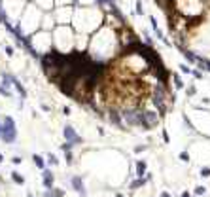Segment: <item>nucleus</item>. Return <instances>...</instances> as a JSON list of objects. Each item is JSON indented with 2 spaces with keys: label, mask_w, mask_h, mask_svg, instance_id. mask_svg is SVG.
Masks as SVG:
<instances>
[{
  "label": "nucleus",
  "mask_w": 210,
  "mask_h": 197,
  "mask_svg": "<svg viewBox=\"0 0 210 197\" xmlns=\"http://www.w3.org/2000/svg\"><path fill=\"white\" fill-rule=\"evenodd\" d=\"M174 8L178 13L185 15V17H195V15L199 17L204 11V6L201 0H174Z\"/></svg>",
  "instance_id": "obj_1"
},
{
  "label": "nucleus",
  "mask_w": 210,
  "mask_h": 197,
  "mask_svg": "<svg viewBox=\"0 0 210 197\" xmlns=\"http://www.w3.org/2000/svg\"><path fill=\"white\" fill-rule=\"evenodd\" d=\"M119 114H121V118L127 121L129 127H142V108H136V106L121 108Z\"/></svg>",
  "instance_id": "obj_2"
},
{
  "label": "nucleus",
  "mask_w": 210,
  "mask_h": 197,
  "mask_svg": "<svg viewBox=\"0 0 210 197\" xmlns=\"http://www.w3.org/2000/svg\"><path fill=\"white\" fill-rule=\"evenodd\" d=\"M161 121V116L153 110H142V129L152 131L153 127H157Z\"/></svg>",
  "instance_id": "obj_3"
},
{
  "label": "nucleus",
  "mask_w": 210,
  "mask_h": 197,
  "mask_svg": "<svg viewBox=\"0 0 210 197\" xmlns=\"http://www.w3.org/2000/svg\"><path fill=\"white\" fill-rule=\"evenodd\" d=\"M150 178H152V176H150V174H146L144 178H138V180H135V182H131V190H136V188L144 186V184H146V182H148Z\"/></svg>",
  "instance_id": "obj_4"
},
{
  "label": "nucleus",
  "mask_w": 210,
  "mask_h": 197,
  "mask_svg": "<svg viewBox=\"0 0 210 197\" xmlns=\"http://www.w3.org/2000/svg\"><path fill=\"white\" fill-rule=\"evenodd\" d=\"M136 176H144L146 174V161H142V159H140V161H136Z\"/></svg>",
  "instance_id": "obj_5"
},
{
  "label": "nucleus",
  "mask_w": 210,
  "mask_h": 197,
  "mask_svg": "<svg viewBox=\"0 0 210 197\" xmlns=\"http://www.w3.org/2000/svg\"><path fill=\"white\" fill-rule=\"evenodd\" d=\"M174 87L176 89H184V80L180 76H174Z\"/></svg>",
  "instance_id": "obj_6"
},
{
  "label": "nucleus",
  "mask_w": 210,
  "mask_h": 197,
  "mask_svg": "<svg viewBox=\"0 0 210 197\" xmlns=\"http://www.w3.org/2000/svg\"><path fill=\"white\" fill-rule=\"evenodd\" d=\"M64 135H66V136H68V138H76V140H80V138H78V136H76V135H74V131H72V127H66V131H64Z\"/></svg>",
  "instance_id": "obj_7"
},
{
  "label": "nucleus",
  "mask_w": 210,
  "mask_h": 197,
  "mask_svg": "<svg viewBox=\"0 0 210 197\" xmlns=\"http://www.w3.org/2000/svg\"><path fill=\"white\" fill-rule=\"evenodd\" d=\"M72 184L78 188V191H83V186H82V180H80V178H74V180H72Z\"/></svg>",
  "instance_id": "obj_8"
},
{
  "label": "nucleus",
  "mask_w": 210,
  "mask_h": 197,
  "mask_svg": "<svg viewBox=\"0 0 210 197\" xmlns=\"http://www.w3.org/2000/svg\"><path fill=\"white\" fill-rule=\"evenodd\" d=\"M201 176H203V178H208L210 176V167H203L201 169Z\"/></svg>",
  "instance_id": "obj_9"
},
{
  "label": "nucleus",
  "mask_w": 210,
  "mask_h": 197,
  "mask_svg": "<svg viewBox=\"0 0 210 197\" xmlns=\"http://www.w3.org/2000/svg\"><path fill=\"white\" fill-rule=\"evenodd\" d=\"M204 191H206V188H204V186H197L195 188V195H204Z\"/></svg>",
  "instance_id": "obj_10"
},
{
  "label": "nucleus",
  "mask_w": 210,
  "mask_h": 197,
  "mask_svg": "<svg viewBox=\"0 0 210 197\" xmlns=\"http://www.w3.org/2000/svg\"><path fill=\"white\" fill-rule=\"evenodd\" d=\"M180 159H182L184 163H187V161H189V154H187V152H182V154H180Z\"/></svg>",
  "instance_id": "obj_11"
},
{
  "label": "nucleus",
  "mask_w": 210,
  "mask_h": 197,
  "mask_svg": "<svg viewBox=\"0 0 210 197\" xmlns=\"http://www.w3.org/2000/svg\"><path fill=\"white\" fill-rule=\"evenodd\" d=\"M51 182H53V178H51V172H46V186L49 188V186H51Z\"/></svg>",
  "instance_id": "obj_12"
},
{
  "label": "nucleus",
  "mask_w": 210,
  "mask_h": 197,
  "mask_svg": "<svg viewBox=\"0 0 210 197\" xmlns=\"http://www.w3.org/2000/svg\"><path fill=\"white\" fill-rule=\"evenodd\" d=\"M180 70L184 72V74H191V68H189L187 65H180Z\"/></svg>",
  "instance_id": "obj_13"
},
{
  "label": "nucleus",
  "mask_w": 210,
  "mask_h": 197,
  "mask_svg": "<svg viewBox=\"0 0 210 197\" xmlns=\"http://www.w3.org/2000/svg\"><path fill=\"white\" fill-rule=\"evenodd\" d=\"M34 163H36V165H38V167H40V169H42V167H44V161H42V157H40V155H34Z\"/></svg>",
  "instance_id": "obj_14"
},
{
  "label": "nucleus",
  "mask_w": 210,
  "mask_h": 197,
  "mask_svg": "<svg viewBox=\"0 0 210 197\" xmlns=\"http://www.w3.org/2000/svg\"><path fill=\"white\" fill-rule=\"evenodd\" d=\"M195 93H197V89H195L193 85H191V87H187V95H189V97H193Z\"/></svg>",
  "instance_id": "obj_15"
},
{
  "label": "nucleus",
  "mask_w": 210,
  "mask_h": 197,
  "mask_svg": "<svg viewBox=\"0 0 210 197\" xmlns=\"http://www.w3.org/2000/svg\"><path fill=\"white\" fill-rule=\"evenodd\" d=\"M13 180H15V182H19V184H23V178L17 174V172H13Z\"/></svg>",
  "instance_id": "obj_16"
},
{
  "label": "nucleus",
  "mask_w": 210,
  "mask_h": 197,
  "mask_svg": "<svg viewBox=\"0 0 210 197\" xmlns=\"http://www.w3.org/2000/svg\"><path fill=\"white\" fill-rule=\"evenodd\" d=\"M163 140H165V142H171V138H168V133L165 131V129H163Z\"/></svg>",
  "instance_id": "obj_17"
},
{
  "label": "nucleus",
  "mask_w": 210,
  "mask_h": 197,
  "mask_svg": "<svg viewBox=\"0 0 210 197\" xmlns=\"http://www.w3.org/2000/svg\"><path fill=\"white\" fill-rule=\"evenodd\" d=\"M191 74H193V76H195V78H203V74H201V72H199V70H191Z\"/></svg>",
  "instance_id": "obj_18"
},
{
  "label": "nucleus",
  "mask_w": 210,
  "mask_h": 197,
  "mask_svg": "<svg viewBox=\"0 0 210 197\" xmlns=\"http://www.w3.org/2000/svg\"><path fill=\"white\" fill-rule=\"evenodd\" d=\"M136 11H138V13H144V10H142V4H136Z\"/></svg>",
  "instance_id": "obj_19"
},
{
  "label": "nucleus",
  "mask_w": 210,
  "mask_h": 197,
  "mask_svg": "<svg viewBox=\"0 0 210 197\" xmlns=\"http://www.w3.org/2000/svg\"><path fill=\"white\" fill-rule=\"evenodd\" d=\"M146 150V146H138V148H135V152H144Z\"/></svg>",
  "instance_id": "obj_20"
},
{
  "label": "nucleus",
  "mask_w": 210,
  "mask_h": 197,
  "mask_svg": "<svg viewBox=\"0 0 210 197\" xmlns=\"http://www.w3.org/2000/svg\"><path fill=\"white\" fill-rule=\"evenodd\" d=\"M161 197H171V193H168V191H163V193H161Z\"/></svg>",
  "instance_id": "obj_21"
},
{
  "label": "nucleus",
  "mask_w": 210,
  "mask_h": 197,
  "mask_svg": "<svg viewBox=\"0 0 210 197\" xmlns=\"http://www.w3.org/2000/svg\"><path fill=\"white\" fill-rule=\"evenodd\" d=\"M182 197H189V193H187V191H184V193H182Z\"/></svg>",
  "instance_id": "obj_22"
},
{
  "label": "nucleus",
  "mask_w": 210,
  "mask_h": 197,
  "mask_svg": "<svg viewBox=\"0 0 210 197\" xmlns=\"http://www.w3.org/2000/svg\"><path fill=\"white\" fill-rule=\"evenodd\" d=\"M116 197H125V195H121V193H118V195H116Z\"/></svg>",
  "instance_id": "obj_23"
}]
</instances>
